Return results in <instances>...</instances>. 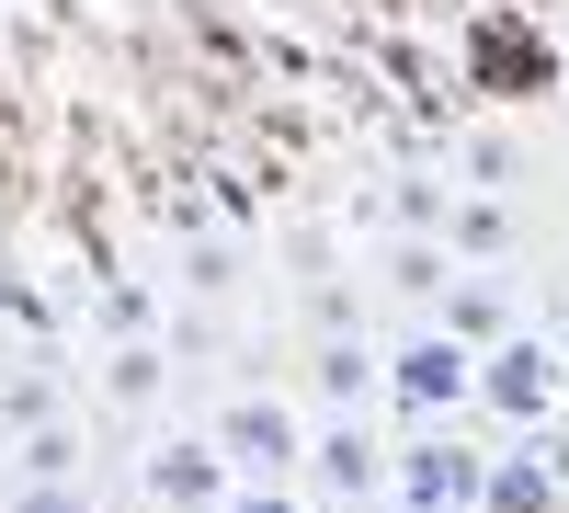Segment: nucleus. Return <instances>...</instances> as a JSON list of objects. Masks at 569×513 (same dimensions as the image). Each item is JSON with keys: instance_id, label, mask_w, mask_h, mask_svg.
<instances>
[{"instance_id": "obj_3", "label": "nucleus", "mask_w": 569, "mask_h": 513, "mask_svg": "<svg viewBox=\"0 0 569 513\" xmlns=\"http://www.w3.org/2000/svg\"><path fill=\"white\" fill-rule=\"evenodd\" d=\"M388 399L410 411V423H445V411L479 399V354L421 319V332H399V354H388Z\"/></svg>"}, {"instance_id": "obj_17", "label": "nucleus", "mask_w": 569, "mask_h": 513, "mask_svg": "<svg viewBox=\"0 0 569 513\" xmlns=\"http://www.w3.org/2000/svg\"><path fill=\"white\" fill-rule=\"evenodd\" d=\"M558 354H569V332H558Z\"/></svg>"}, {"instance_id": "obj_8", "label": "nucleus", "mask_w": 569, "mask_h": 513, "mask_svg": "<svg viewBox=\"0 0 569 513\" xmlns=\"http://www.w3.org/2000/svg\"><path fill=\"white\" fill-rule=\"evenodd\" d=\"M308 388H319L330 411H365L376 388H388V354H376L365 332H319V354H308Z\"/></svg>"}, {"instance_id": "obj_7", "label": "nucleus", "mask_w": 569, "mask_h": 513, "mask_svg": "<svg viewBox=\"0 0 569 513\" xmlns=\"http://www.w3.org/2000/svg\"><path fill=\"white\" fill-rule=\"evenodd\" d=\"M433 332H456L467 354H490L501 332H525V319H512V286H501V274H445V297H433Z\"/></svg>"}, {"instance_id": "obj_13", "label": "nucleus", "mask_w": 569, "mask_h": 513, "mask_svg": "<svg viewBox=\"0 0 569 513\" xmlns=\"http://www.w3.org/2000/svg\"><path fill=\"white\" fill-rule=\"evenodd\" d=\"M182 286H194V297H228V286H240V251H228V240H194V263H182Z\"/></svg>"}, {"instance_id": "obj_10", "label": "nucleus", "mask_w": 569, "mask_h": 513, "mask_svg": "<svg viewBox=\"0 0 569 513\" xmlns=\"http://www.w3.org/2000/svg\"><path fill=\"white\" fill-rule=\"evenodd\" d=\"M479 502L490 513H558V456H490V480H479Z\"/></svg>"}, {"instance_id": "obj_1", "label": "nucleus", "mask_w": 569, "mask_h": 513, "mask_svg": "<svg viewBox=\"0 0 569 513\" xmlns=\"http://www.w3.org/2000/svg\"><path fill=\"white\" fill-rule=\"evenodd\" d=\"M479 411H501L512 434H547L558 411H569V354H558V332H501V343L479 354Z\"/></svg>"}, {"instance_id": "obj_6", "label": "nucleus", "mask_w": 569, "mask_h": 513, "mask_svg": "<svg viewBox=\"0 0 569 513\" xmlns=\"http://www.w3.org/2000/svg\"><path fill=\"white\" fill-rule=\"evenodd\" d=\"M308 480L330 502H376V491H388V445L365 434V411H330V423L308 434Z\"/></svg>"}, {"instance_id": "obj_4", "label": "nucleus", "mask_w": 569, "mask_h": 513, "mask_svg": "<svg viewBox=\"0 0 569 513\" xmlns=\"http://www.w3.org/2000/svg\"><path fill=\"white\" fill-rule=\"evenodd\" d=\"M206 434H217V456H228V480H284V468H308V423H297L273 388H240Z\"/></svg>"}, {"instance_id": "obj_5", "label": "nucleus", "mask_w": 569, "mask_h": 513, "mask_svg": "<svg viewBox=\"0 0 569 513\" xmlns=\"http://www.w3.org/2000/svg\"><path fill=\"white\" fill-rule=\"evenodd\" d=\"M137 491H149L160 513H217V502L240 491V480H228V456H217V434H160L149 456H137Z\"/></svg>"}, {"instance_id": "obj_2", "label": "nucleus", "mask_w": 569, "mask_h": 513, "mask_svg": "<svg viewBox=\"0 0 569 513\" xmlns=\"http://www.w3.org/2000/svg\"><path fill=\"white\" fill-rule=\"evenodd\" d=\"M479 480H490V456L456 445L445 423H421V434L388 456V502H399V513H479Z\"/></svg>"}, {"instance_id": "obj_15", "label": "nucleus", "mask_w": 569, "mask_h": 513, "mask_svg": "<svg viewBox=\"0 0 569 513\" xmlns=\"http://www.w3.org/2000/svg\"><path fill=\"white\" fill-rule=\"evenodd\" d=\"M0 423H46V377H12V388H0Z\"/></svg>"}, {"instance_id": "obj_9", "label": "nucleus", "mask_w": 569, "mask_h": 513, "mask_svg": "<svg viewBox=\"0 0 569 513\" xmlns=\"http://www.w3.org/2000/svg\"><path fill=\"white\" fill-rule=\"evenodd\" d=\"M433 240H445L456 263H479V274H501V263H512V206H501V195H445V217H433Z\"/></svg>"}, {"instance_id": "obj_14", "label": "nucleus", "mask_w": 569, "mask_h": 513, "mask_svg": "<svg viewBox=\"0 0 569 513\" xmlns=\"http://www.w3.org/2000/svg\"><path fill=\"white\" fill-rule=\"evenodd\" d=\"M217 513H308V502H297V491H284V480H240V491H228Z\"/></svg>"}, {"instance_id": "obj_16", "label": "nucleus", "mask_w": 569, "mask_h": 513, "mask_svg": "<svg viewBox=\"0 0 569 513\" xmlns=\"http://www.w3.org/2000/svg\"><path fill=\"white\" fill-rule=\"evenodd\" d=\"M342 513H365V502H342Z\"/></svg>"}, {"instance_id": "obj_11", "label": "nucleus", "mask_w": 569, "mask_h": 513, "mask_svg": "<svg viewBox=\"0 0 569 513\" xmlns=\"http://www.w3.org/2000/svg\"><path fill=\"white\" fill-rule=\"evenodd\" d=\"M160 365H171V354L137 332V343H114V354H103V388H114L126 411H149V399H160Z\"/></svg>"}, {"instance_id": "obj_12", "label": "nucleus", "mask_w": 569, "mask_h": 513, "mask_svg": "<svg viewBox=\"0 0 569 513\" xmlns=\"http://www.w3.org/2000/svg\"><path fill=\"white\" fill-rule=\"evenodd\" d=\"M23 468H34V491H58V480L80 468V434H58V423H34V445H23Z\"/></svg>"}]
</instances>
